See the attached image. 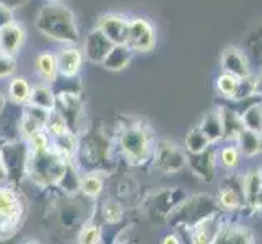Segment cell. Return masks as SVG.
<instances>
[{
  "label": "cell",
  "instance_id": "cell-1",
  "mask_svg": "<svg viewBox=\"0 0 262 244\" xmlns=\"http://www.w3.org/2000/svg\"><path fill=\"white\" fill-rule=\"evenodd\" d=\"M28 160H26V178L38 189H56L67 166V160L52 150L46 132L34 134L26 140Z\"/></svg>",
  "mask_w": 262,
  "mask_h": 244
},
{
  "label": "cell",
  "instance_id": "cell-2",
  "mask_svg": "<svg viewBox=\"0 0 262 244\" xmlns=\"http://www.w3.org/2000/svg\"><path fill=\"white\" fill-rule=\"evenodd\" d=\"M155 135L150 125L140 119L119 121L114 137V148L117 157L124 160L129 166L139 168L150 163L153 148H155Z\"/></svg>",
  "mask_w": 262,
  "mask_h": 244
},
{
  "label": "cell",
  "instance_id": "cell-3",
  "mask_svg": "<svg viewBox=\"0 0 262 244\" xmlns=\"http://www.w3.org/2000/svg\"><path fill=\"white\" fill-rule=\"evenodd\" d=\"M34 26L44 38L57 42L59 46L80 42V30L75 13L60 2L44 4L36 13Z\"/></svg>",
  "mask_w": 262,
  "mask_h": 244
},
{
  "label": "cell",
  "instance_id": "cell-4",
  "mask_svg": "<svg viewBox=\"0 0 262 244\" xmlns=\"http://www.w3.org/2000/svg\"><path fill=\"white\" fill-rule=\"evenodd\" d=\"M114 142L101 129H88L78 137V150L75 163L80 171L111 174V165L114 160Z\"/></svg>",
  "mask_w": 262,
  "mask_h": 244
},
{
  "label": "cell",
  "instance_id": "cell-5",
  "mask_svg": "<svg viewBox=\"0 0 262 244\" xmlns=\"http://www.w3.org/2000/svg\"><path fill=\"white\" fill-rule=\"evenodd\" d=\"M222 209L219 202L207 194H197V195H186L184 201H181L173 210H171L165 221L171 225L173 228H183L191 230L197 227L199 223L210 218V216L220 213Z\"/></svg>",
  "mask_w": 262,
  "mask_h": 244
},
{
  "label": "cell",
  "instance_id": "cell-6",
  "mask_svg": "<svg viewBox=\"0 0 262 244\" xmlns=\"http://www.w3.org/2000/svg\"><path fill=\"white\" fill-rule=\"evenodd\" d=\"M28 215L26 198L16 184H0V241L13 238Z\"/></svg>",
  "mask_w": 262,
  "mask_h": 244
},
{
  "label": "cell",
  "instance_id": "cell-7",
  "mask_svg": "<svg viewBox=\"0 0 262 244\" xmlns=\"http://www.w3.org/2000/svg\"><path fill=\"white\" fill-rule=\"evenodd\" d=\"M54 111L60 114V117L69 125V129L77 137L83 135L90 129L83 98L77 92H69V90L56 92V107H54Z\"/></svg>",
  "mask_w": 262,
  "mask_h": 244
},
{
  "label": "cell",
  "instance_id": "cell-8",
  "mask_svg": "<svg viewBox=\"0 0 262 244\" xmlns=\"http://www.w3.org/2000/svg\"><path fill=\"white\" fill-rule=\"evenodd\" d=\"M0 155L7 171V183L20 186L26 178V160H28V143L20 140H5L0 143Z\"/></svg>",
  "mask_w": 262,
  "mask_h": 244
},
{
  "label": "cell",
  "instance_id": "cell-9",
  "mask_svg": "<svg viewBox=\"0 0 262 244\" xmlns=\"http://www.w3.org/2000/svg\"><path fill=\"white\" fill-rule=\"evenodd\" d=\"M151 165L158 173L173 176L186 166V151L176 142L157 140L151 155Z\"/></svg>",
  "mask_w": 262,
  "mask_h": 244
},
{
  "label": "cell",
  "instance_id": "cell-10",
  "mask_svg": "<svg viewBox=\"0 0 262 244\" xmlns=\"http://www.w3.org/2000/svg\"><path fill=\"white\" fill-rule=\"evenodd\" d=\"M125 44L134 54H148L157 48V31L145 16H130Z\"/></svg>",
  "mask_w": 262,
  "mask_h": 244
},
{
  "label": "cell",
  "instance_id": "cell-11",
  "mask_svg": "<svg viewBox=\"0 0 262 244\" xmlns=\"http://www.w3.org/2000/svg\"><path fill=\"white\" fill-rule=\"evenodd\" d=\"M186 192L179 189H161V191L153 192L147 197L145 201V210L147 215L151 218H161L165 220L166 215L174 209V207L186 198Z\"/></svg>",
  "mask_w": 262,
  "mask_h": 244
},
{
  "label": "cell",
  "instance_id": "cell-12",
  "mask_svg": "<svg viewBox=\"0 0 262 244\" xmlns=\"http://www.w3.org/2000/svg\"><path fill=\"white\" fill-rule=\"evenodd\" d=\"M56 59L60 78L74 80L82 74L85 57L82 48H78L77 44H64V46H60L56 51Z\"/></svg>",
  "mask_w": 262,
  "mask_h": 244
},
{
  "label": "cell",
  "instance_id": "cell-13",
  "mask_svg": "<svg viewBox=\"0 0 262 244\" xmlns=\"http://www.w3.org/2000/svg\"><path fill=\"white\" fill-rule=\"evenodd\" d=\"M129 18L121 12H107L98 18L96 28L113 44H125L129 30Z\"/></svg>",
  "mask_w": 262,
  "mask_h": 244
},
{
  "label": "cell",
  "instance_id": "cell-14",
  "mask_svg": "<svg viewBox=\"0 0 262 244\" xmlns=\"http://www.w3.org/2000/svg\"><path fill=\"white\" fill-rule=\"evenodd\" d=\"M220 209L225 210H234L239 209L241 205L246 204L245 198V176L241 174H231L225 179L223 186L219 191V197H216Z\"/></svg>",
  "mask_w": 262,
  "mask_h": 244
},
{
  "label": "cell",
  "instance_id": "cell-15",
  "mask_svg": "<svg viewBox=\"0 0 262 244\" xmlns=\"http://www.w3.org/2000/svg\"><path fill=\"white\" fill-rule=\"evenodd\" d=\"M113 46L114 44L98 28H95L85 36L82 52L86 62H90V64H93V65H101L106 56L113 49Z\"/></svg>",
  "mask_w": 262,
  "mask_h": 244
},
{
  "label": "cell",
  "instance_id": "cell-16",
  "mask_svg": "<svg viewBox=\"0 0 262 244\" xmlns=\"http://www.w3.org/2000/svg\"><path fill=\"white\" fill-rule=\"evenodd\" d=\"M21 107H23V111L20 117V137L26 142L30 137H33L34 134L44 132L51 111L33 106L30 103Z\"/></svg>",
  "mask_w": 262,
  "mask_h": 244
},
{
  "label": "cell",
  "instance_id": "cell-17",
  "mask_svg": "<svg viewBox=\"0 0 262 244\" xmlns=\"http://www.w3.org/2000/svg\"><path fill=\"white\" fill-rule=\"evenodd\" d=\"M186 165L201 181L210 183L215 178L216 151L212 145H209L205 150L194 153V155H186Z\"/></svg>",
  "mask_w": 262,
  "mask_h": 244
},
{
  "label": "cell",
  "instance_id": "cell-18",
  "mask_svg": "<svg viewBox=\"0 0 262 244\" xmlns=\"http://www.w3.org/2000/svg\"><path fill=\"white\" fill-rule=\"evenodd\" d=\"M25 42H26V30L20 21L12 20L0 28V52L16 56L23 49Z\"/></svg>",
  "mask_w": 262,
  "mask_h": 244
},
{
  "label": "cell",
  "instance_id": "cell-19",
  "mask_svg": "<svg viewBox=\"0 0 262 244\" xmlns=\"http://www.w3.org/2000/svg\"><path fill=\"white\" fill-rule=\"evenodd\" d=\"M220 64L223 72L231 74L238 78H245L249 75V64L245 52L238 48H227L222 52Z\"/></svg>",
  "mask_w": 262,
  "mask_h": 244
},
{
  "label": "cell",
  "instance_id": "cell-20",
  "mask_svg": "<svg viewBox=\"0 0 262 244\" xmlns=\"http://www.w3.org/2000/svg\"><path fill=\"white\" fill-rule=\"evenodd\" d=\"M34 72L44 83H49L54 86V83L59 78V70H57V59L54 51H41L34 60Z\"/></svg>",
  "mask_w": 262,
  "mask_h": 244
},
{
  "label": "cell",
  "instance_id": "cell-21",
  "mask_svg": "<svg viewBox=\"0 0 262 244\" xmlns=\"http://www.w3.org/2000/svg\"><path fill=\"white\" fill-rule=\"evenodd\" d=\"M132 60L134 51L127 48V44H114L101 67L107 72H122L132 64Z\"/></svg>",
  "mask_w": 262,
  "mask_h": 244
},
{
  "label": "cell",
  "instance_id": "cell-22",
  "mask_svg": "<svg viewBox=\"0 0 262 244\" xmlns=\"http://www.w3.org/2000/svg\"><path fill=\"white\" fill-rule=\"evenodd\" d=\"M104 191V174L93 171H82L80 174V195L88 201H98Z\"/></svg>",
  "mask_w": 262,
  "mask_h": 244
},
{
  "label": "cell",
  "instance_id": "cell-23",
  "mask_svg": "<svg viewBox=\"0 0 262 244\" xmlns=\"http://www.w3.org/2000/svg\"><path fill=\"white\" fill-rule=\"evenodd\" d=\"M216 244H248L254 242V234H252L248 228H243L239 225H222L215 236Z\"/></svg>",
  "mask_w": 262,
  "mask_h": 244
},
{
  "label": "cell",
  "instance_id": "cell-24",
  "mask_svg": "<svg viewBox=\"0 0 262 244\" xmlns=\"http://www.w3.org/2000/svg\"><path fill=\"white\" fill-rule=\"evenodd\" d=\"M31 90L33 85L30 80H26L25 77H12L8 78L7 85V98L16 106H25L30 103L31 98Z\"/></svg>",
  "mask_w": 262,
  "mask_h": 244
},
{
  "label": "cell",
  "instance_id": "cell-25",
  "mask_svg": "<svg viewBox=\"0 0 262 244\" xmlns=\"http://www.w3.org/2000/svg\"><path fill=\"white\" fill-rule=\"evenodd\" d=\"M216 111H219V116H220L223 139H227V140H236L239 132L243 130L241 116L238 113H234L233 109H230V107H227V106H222Z\"/></svg>",
  "mask_w": 262,
  "mask_h": 244
},
{
  "label": "cell",
  "instance_id": "cell-26",
  "mask_svg": "<svg viewBox=\"0 0 262 244\" xmlns=\"http://www.w3.org/2000/svg\"><path fill=\"white\" fill-rule=\"evenodd\" d=\"M30 104L42 107V109L48 111H54V107H56V90H54L52 85L44 83V81L33 85Z\"/></svg>",
  "mask_w": 262,
  "mask_h": 244
},
{
  "label": "cell",
  "instance_id": "cell-27",
  "mask_svg": "<svg viewBox=\"0 0 262 244\" xmlns=\"http://www.w3.org/2000/svg\"><path fill=\"white\" fill-rule=\"evenodd\" d=\"M238 150L246 157H256L262 153V134L243 129L236 137Z\"/></svg>",
  "mask_w": 262,
  "mask_h": 244
},
{
  "label": "cell",
  "instance_id": "cell-28",
  "mask_svg": "<svg viewBox=\"0 0 262 244\" xmlns=\"http://www.w3.org/2000/svg\"><path fill=\"white\" fill-rule=\"evenodd\" d=\"M77 242L80 244H99L103 242V227L93 218L85 220L77 233Z\"/></svg>",
  "mask_w": 262,
  "mask_h": 244
},
{
  "label": "cell",
  "instance_id": "cell-29",
  "mask_svg": "<svg viewBox=\"0 0 262 244\" xmlns=\"http://www.w3.org/2000/svg\"><path fill=\"white\" fill-rule=\"evenodd\" d=\"M201 130L205 134V137L210 140V143H215L223 139V130H222V122H220V116L219 111H212L209 114H205L202 117L201 122Z\"/></svg>",
  "mask_w": 262,
  "mask_h": 244
},
{
  "label": "cell",
  "instance_id": "cell-30",
  "mask_svg": "<svg viewBox=\"0 0 262 244\" xmlns=\"http://www.w3.org/2000/svg\"><path fill=\"white\" fill-rule=\"evenodd\" d=\"M209 145H212L210 140L205 137V134L201 130V127H194L187 132L186 139H184V151L186 155H194L205 150Z\"/></svg>",
  "mask_w": 262,
  "mask_h": 244
},
{
  "label": "cell",
  "instance_id": "cell-31",
  "mask_svg": "<svg viewBox=\"0 0 262 244\" xmlns=\"http://www.w3.org/2000/svg\"><path fill=\"white\" fill-rule=\"evenodd\" d=\"M243 129L252 130L256 134H262V103H256L249 106L248 109L241 114Z\"/></svg>",
  "mask_w": 262,
  "mask_h": 244
},
{
  "label": "cell",
  "instance_id": "cell-32",
  "mask_svg": "<svg viewBox=\"0 0 262 244\" xmlns=\"http://www.w3.org/2000/svg\"><path fill=\"white\" fill-rule=\"evenodd\" d=\"M262 189V174L260 169H252L245 176V198H246V205L251 207L254 202L256 195L260 192Z\"/></svg>",
  "mask_w": 262,
  "mask_h": 244
},
{
  "label": "cell",
  "instance_id": "cell-33",
  "mask_svg": "<svg viewBox=\"0 0 262 244\" xmlns=\"http://www.w3.org/2000/svg\"><path fill=\"white\" fill-rule=\"evenodd\" d=\"M239 80L238 77H234L231 74H223L216 78V92H219L223 98H228V99H234L238 92V85H239Z\"/></svg>",
  "mask_w": 262,
  "mask_h": 244
},
{
  "label": "cell",
  "instance_id": "cell-34",
  "mask_svg": "<svg viewBox=\"0 0 262 244\" xmlns=\"http://www.w3.org/2000/svg\"><path fill=\"white\" fill-rule=\"evenodd\" d=\"M124 218V207L116 201H106L101 205V220L107 225H117Z\"/></svg>",
  "mask_w": 262,
  "mask_h": 244
},
{
  "label": "cell",
  "instance_id": "cell-35",
  "mask_svg": "<svg viewBox=\"0 0 262 244\" xmlns=\"http://www.w3.org/2000/svg\"><path fill=\"white\" fill-rule=\"evenodd\" d=\"M18 62L16 56H10V54L0 52V80L12 78L16 72Z\"/></svg>",
  "mask_w": 262,
  "mask_h": 244
},
{
  "label": "cell",
  "instance_id": "cell-36",
  "mask_svg": "<svg viewBox=\"0 0 262 244\" xmlns=\"http://www.w3.org/2000/svg\"><path fill=\"white\" fill-rule=\"evenodd\" d=\"M219 158L225 168L233 169L234 166H238V163H239V150H238V147H233V145L225 147L219 153Z\"/></svg>",
  "mask_w": 262,
  "mask_h": 244
},
{
  "label": "cell",
  "instance_id": "cell-37",
  "mask_svg": "<svg viewBox=\"0 0 262 244\" xmlns=\"http://www.w3.org/2000/svg\"><path fill=\"white\" fill-rule=\"evenodd\" d=\"M251 95H254V78H251L248 75V77L239 80L238 92H236V96H234V99H246Z\"/></svg>",
  "mask_w": 262,
  "mask_h": 244
},
{
  "label": "cell",
  "instance_id": "cell-38",
  "mask_svg": "<svg viewBox=\"0 0 262 244\" xmlns=\"http://www.w3.org/2000/svg\"><path fill=\"white\" fill-rule=\"evenodd\" d=\"M13 13H15V10H12V8H8V7L4 5V4H0V28H2L4 25H7L8 21L15 20V18H13Z\"/></svg>",
  "mask_w": 262,
  "mask_h": 244
},
{
  "label": "cell",
  "instance_id": "cell-39",
  "mask_svg": "<svg viewBox=\"0 0 262 244\" xmlns=\"http://www.w3.org/2000/svg\"><path fill=\"white\" fill-rule=\"evenodd\" d=\"M0 4L7 5L12 10H18L20 7H23L25 4H28V0H0Z\"/></svg>",
  "mask_w": 262,
  "mask_h": 244
},
{
  "label": "cell",
  "instance_id": "cell-40",
  "mask_svg": "<svg viewBox=\"0 0 262 244\" xmlns=\"http://www.w3.org/2000/svg\"><path fill=\"white\" fill-rule=\"evenodd\" d=\"M179 238V234L178 233H171V234H166V236L161 239V242H165V244H179L183 239H178Z\"/></svg>",
  "mask_w": 262,
  "mask_h": 244
},
{
  "label": "cell",
  "instance_id": "cell-41",
  "mask_svg": "<svg viewBox=\"0 0 262 244\" xmlns=\"http://www.w3.org/2000/svg\"><path fill=\"white\" fill-rule=\"evenodd\" d=\"M251 209H252V210H256V212H259V213H262V189H260V192L256 195L254 202H252V205H251Z\"/></svg>",
  "mask_w": 262,
  "mask_h": 244
},
{
  "label": "cell",
  "instance_id": "cell-42",
  "mask_svg": "<svg viewBox=\"0 0 262 244\" xmlns=\"http://www.w3.org/2000/svg\"><path fill=\"white\" fill-rule=\"evenodd\" d=\"M254 95L262 96V72L257 75V78H254Z\"/></svg>",
  "mask_w": 262,
  "mask_h": 244
},
{
  "label": "cell",
  "instance_id": "cell-43",
  "mask_svg": "<svg viewBox=\"0 0 262 244\" xmlns=\"http://www.w3.org/2000/svg\"><path fill=\"white\" fill-rule=\"evenodd\" d=\"M0 143H2V140H0ZM2 183H7V171H5L4 161H2V155H0V184Z\"/></svg>",
  "mask_w": 262,
  "mask_h": 244
},
{
  "label": "cell",
  "instance_id": "cell-44",
  "mask_svg": "<svg viewBox=\"0 0 262 244\" xmlns=\"http://www.w3.org/2000/svg\"><path fill=\"white\" fill-rule=\"evenodd\" d=\"M5 106H7V96L0 92V116H2V113L5 111Z\"/></svg>",
  "mask_w": 262,
  "mask_h": 244
},
{
  "label": "cell",
  "instance_id": "cell-45",
  "mask_svg": "<svg viewBox=\"0 0 262 244\" xmlns=\"http://www.w3.org/2000/svg\"><path fill=\"white\" fill-rule=\"evenodd\" d=\"M46 2H60V0H46Z\"/></svg>",
  "mask_w": 262,
  "mask_h": 244
},
{
  "label": "cell",
  "instance_id": "cell-46",
  "mask_svg": "<svg viewBox=\"0 0 262 244\" xmlns=\"http://www.w3.org/2000/svg\"><path fill=\"white\" fill-rule=\"evenodd\" d=\"M260 174H262V168H260Z\"/></svg>",
  "mask_w": 262,
  "mask_h": 244
}]
</instances>
